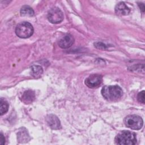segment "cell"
Wrapping results in <instances>:
<instances>
[{"label":"cell","instance_id":"obj_17","mask_svg":"<svg viewBox=\"0 0 145 145\" xmlns=\"http://www.w3.org/2000/svg\"><path fill=\"white\" fill-rule=\"evenodd\" d=\"M138 6L140 9V10L144 12V5L143 3H138Z\"/></svg>","mask_w":145,"mask_h":145},{"label":"cell","instance_id":"obj_1","mask_svg":"<svg viewBox=\"0 0 145 145\" xmlns=\"http://www.w3.org/2000/svg\"><path fill=\"white\" fill-rule=\"evenodd\" d=\"M101 95L108 101L119 100L123 95L122 89L118 86H105L101 89Z\"/></svg>","mask_w":145,"mask_h":145},{"label":"cell","instance_id":"obj_13","mask_svg":"<svg viewBox=\"0 0 145 145\" xmlns=\"http://www.w3.org/2000/svg\"><path fill=\"white\" fill-rule=\"evenodd\" d=\"M43 72L42 68L39 65H33L31 67V74L35 77H39Z\"/></svg>","mask_w":145,"mask_h":145},{"label":"cell","instance_id":"obj_9","mask_svg":"<svg viewBox=\"0 0 145 145\" xmlns=\"http://www.w3.org/2000/svg\"><path fill=\"white\" fill-rule=\"evenodd\" d=\"M115 12L118 15H127L130 12V10L124 2H121L116 6Z\"/></svg>","mask_w":145,"mask_h":145},{"label":"cell","instance_id":"obj_16","mask_svg":"<svg viewBox=\"0 0 145 145\" xmlns=\"http://www.w3.org/2000/svg\"><path fill=\"white\" fill-rule=\"evenodd\" d=\"M5 143V138L1 133L0 135V144H4Z\"/></svg>","mask_w":145,"mask_h":145},{"label":"cell","instance_id":"obj_6","mask_svg":"<svg viewBox=\"0 0 145 145\" xmlns=\"http://www.w3.org/2000/svg\"><path fill=\"white\" fill-rule=\"evenodd\" d=\"M103 82V77L99 74H92L85 80V84L89 88H97Z\"/></svg>","mask_w":145,"mask_h":145},{"label":"cell","instance_id":"obj_12","mask_svg":"<svg viewBox=\"0 0 145 145\" xmlns=\"http://www.w3.org/2000/svg\"><path fill=\"white\" fill-rule=\"evenodd\" d=\"M34 14L33 10L29 6H23L20 9V14L22 16H33Z\"/></svg>","mask_w":145,"mask_h":145},{"label":"cell","instance_id":"obj_10","mask_svg":"<svg viewBox=\"0 0 145 145\" xmlns=\"http://www.w3.org/2000/svg\"><path fill=\"white\" fill-rule=\"evenodd\" d=\"M35 98V93L32 90L25 91L22 95V101L26 104H31Z\"/></svg>","mask_w":145,"mask_h":145},{"label":"cell","instance_id":"obj_5","mask_svg":"<svg viewBox=\"0 0 145 145\" xmlns=\"http://www.w3.org/2000/svg\"><path fill=\"white\" fill-rule=\"evenodd\" d=\"M47 18L50 23L58 24L63 20V14L59 8L54 7L48 11Z\"/></svg>","mask_w":145,"mask_h":145},{"label":"cell","instance_id":"obj_11","mask_svg":"<svg viewBox=\"0 0 145 145\" xmlns=\"http://www.w3.org/2000/svg\"><path fill=\"white\" fill-rule=\"evenodd\" d=\"M18 140L22 143L27 142L29 140L27 131L24 128H22L18 133Z\"/></svg>","mask_w":145,"mask_h":145},{"label":"cell","instance_id":"obj_14","mask_svg":"<svg viewBox=\"0 0 145 145\" xmlns=\"http://www.w3.org/2000/svg\"><path fill=\"white\" fill-rule=\"evenodd\" d=\"M8 109V104L2 98H1L0 101V114L2 116L6 113Z\"/></svg>","mask_w":145,"mask_h":145},{"label":"cell","instance_id":"obj_15","mask_svg":"<svg viewBox=\"0 0 145 145\" xmlns=\"http://www.w3.org/2000/svg\"><path fill=\"white\" fill-rule=\"evenodd\" d=\"M144 91L143 90L142 91H141L140 92H139L137 96V100L139 102L142 103L143 104H144Z\"/></svg>","mask_w":145,"mask_h":145},{"label":"cell","instance_id":"obj_3","mask_svg":"<svg viewBox=\"0 0 145 145\" xmlns=\"http://www.w3.org/2000/svg\"><path fill=\"white\" fill-rule=\"evenodd\" d=\"M15 33L19 37L22 39L28 38L33 33V26L29 22H22L16 25Z\"/></svg>","mask_w":145,"mask_h":145},{"label":"cell","instance_id":"obj_2","mask_svg":"<svg viewBox=\"0 0 145 145\" xmlns=\"http://www.w3.org/2000/svg\"><path fill=\"white\" fill-rule=\"evenodd\" d=\"M136 134L128 130H124L118 133L115 138L116 144L120 145H133L137 143Z\"/></svg>","mask_w":145,"mask_h":145},{"label":"cell","instance_id":"obj_7","mask_svg":"<svg viewBox=\"0 0 145 145\" xmlns=\"http://www.w3.org/2000/svg\"><path fill=\"white\" fill-rule=\"evenodd\" d=\"M74 42V38L71 34H66L58 41V45L62 49L70 48Z\"/></svg>","mask_w":145,"mask_h":145},{"label":"cell","instance_id":"obj_4","mask_svg":"<svg viewBox=\"0 0 145 145\" xmlns=\"http://www.w3.org/2000/svg\"><path fill=\"white\" fill-rule=\"evenodd\" d=\"M126 126L133 130H139L143 125L142 118L138 115H129L124 119Z\"/></svg>","mask_w":145,"mask_h":145},{"label":"cell","instance_id":"obj_8","mask_svg":"<svg viewBox=\"0 0 145 145\" xmlns=\"http://www.w3.org/2000/svg\"><path fill=\"white\" fill-rule=\"evenodd\" d=\"M46 121L50 128L59 129L61 128V123L58 118L54 114H49L46 117Z\"/></svg>","mask_w":145,"mask_h":145}]
</instances>
